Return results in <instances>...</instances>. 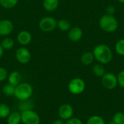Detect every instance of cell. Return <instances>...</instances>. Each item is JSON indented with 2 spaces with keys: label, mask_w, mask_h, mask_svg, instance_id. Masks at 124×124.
I'll list each match as a JSON object with an SVG mask.
<instances>
[{
  "label": "cell",
  "mask_w": 124,
  "mask_h": 124,
  "mask_svg": "<svg viewBox=\"0 0 124 124\" xmlns=\"http://www.w3.org/2000/svg\"><path fill=\"white\" fill-rule=\"evenodd\" d=\"M11 113L9 106L5 103H0V118L4 119L8 117Z\"/></svg>",
  "instance_id": "ac0fdd59"
},
{
  "label": "cell",
  "mask_w": 124,
  "mask_h": 124,
  "mask_svg": "<svg viewBox=\"0 0 124 124\" xmlns=\"http://www.w3.org/2000/svg\"><path fill=\"white\" fill-rule=\"evenodd\" d=\"M3 54H4V49L2 48V46H1V45L0 44V59L2 57Z\"/></svg>",
  "instance_id": "4dcf8cb0"
},
{
  "label": "cell",
  "mask_w": 124,
  "mask_h": 124,
  "mask_svg": "<svg viewBox=\"0 0 124 124\" xmlns=\"http://www.w3.org/2000/svg\"><path fill=\"white\" fill-rule=\"evenodd\" d=\"M68 88L71 94L77 95L84 92L86 88V84L82 78H74L70 81Z\"/></svg>",
  "instance_id": "5b68a950"
},
{
  "label": "cell",
  "mask_w": 124,
  "mask_h": 124,
  "mask_svg": "<svg viewBox=\"0 0 124 124\" xmlns=\"http://www.w3.org/2000/svg\"><path fill=\"white\" fill-rule=\"evenodd\" d=\"M57 27L62 31H68L70 28V23L68 20L61 19L57 21Z\"/></svg>",
  "instance_id": "ffe728a7"
},
{
  "label": "cell",
  "mask_w": 124,
  "mask_h": 124,
  "mask_svg": "<svg viewBox=\"0 0 124 124\" xmlns=\"http://www.w3.org/2000/svg\"><path fill=\"white\" fill-rule=\"evenodd\" d=\"M86 124H105L104 119L99 116H92L86 121Z\"/></svg>",
  "instance_id": "603a6c76"
},
{
  "label": "cell",
  "mask_w": 124,
  "mask_h": 124,
  "mask_svg": "<svg viewBox=\"0 0 124 124\" xmlns=\"http://www.w3.org/2000/svg\"><path fill=\"white\" fill-rule=\"evenodd\" d=\"M118 2H120V3H122V4H124V0H117Z\"/></svg>",
  "instance_id": "1f68e13d"
},
{
  "label": "cell",
  "mask_w": 124,
  "mask_h": 124,
  "mask_svg": "<svg viewBox=\"0 0 124 124\" xmlns=\"http://www.w3.org/2000/svg\"><path fill=\"white\" fill-rule=\"evenodd\" d=\"M18 0H0V5L4 9H12L15 7Z\"/></svg>",
  "instance_id": "7402d4cb"
},
{
  "label": "cell",
  "mask_w": 124,
  "mask_h": 124,
  "mask_svg": "<svg viewBox=\"0 0 124 124\" xmlns=\"http://www.w3.org/2000/svg\"><path fill=\"white\" fill-rule=\"evenodd\" d=\"M94 60V57L93 52H84L81 55V62L85 65H89L90 64L93 62Z\"/></svg>",
  "instance_id": "2e32d148"
},
{
  "label": "cell",
  "mask_w": 124,
  "mask_h": 124,
  "mask_svg": "<svg viewBox=\"0 0 124 124\" xmlns=\"http://www.w3.org/2000/svg\"><path fill=\"white\" fill-rule=\"evenodd\" d=\"M115 49L117 54L121 56H124V39H121L116 42Z\"/></svg>",
  "instance_id": "cb8c5ba5"
},
{
  "label": "cell",
  "mask_w": 124,
  "mask_h": 124,
  "mask_svg": "<svg viewBox=\"0 0 124 124\" xmlns=\"http://www.w3.org/2000/svg\"><path fill=\"white\" fill-rule=\"evenodd\" d=\"M61 1H65V0H61Z\"/></svg>",
  "instance_id": "836d02e7"
},
{
  "label": "cell",
  "mask_w": 124,
  "mask_h": 124,
  "mask_svg": "<svg viewBox=\"0 0 124 124\" xmlns=\"http://www.w3.org/2000/svg\"><path fill=\"white\" fill-rule=\"evenodd\" d=\"M33 93V86L26 82H21L15 86L14 97L20 101L28 100Z\"/></svg>",
  "instance_id": "7a4b0ae2"
},
{
  "label": "cell",
  "mask_w": 124,
  "mask_h": 124,
  "mask_svg": "<svg viewBox=\"0 0 124 124\" xmlns=\"http://www.w3.org/2000/svg\"><path fill=\"white\" fill-rule=\"evenodd\" d=\"M108 124H115V123H113V122L112 121V122H110V123H108Z\"/></svg>",
  "instance_id": "d6a6232c"
},
{
  "label": "cell",
  "mask_w": 124,
  "mask_h": 124,
  "mask_svg": "<svg viewBox=\"0 0 124 124\" xmlns=\"http://www.w3.org/2000/svg\"><path fill=\"white\" fill-rule=\"evenodd\" d=\"M15 91V86H14L9 84L4 85L2 88V93L5 96H7V97L14 96Z\"/></svg>",
  "instance_id": "44dd1931"
},
{
  "label": "cell",
  "mask_w": 124,
  "mask_h": 124,
  "mask_svg": "<svg viewBox=\"0 0 124 124\" xmlns=\"http://www.w3.org/2000/svg\"><path fill=\"white\" fill-rule=\"evenodd\" d=\"M39 27L44 32H51L57 27V20L52 17H44L40 20Z\"/></svg>",
  "instance_id": "8992f818"
},
{
  "label": "cell",
  "mask_w": 124,
  "mask_h": 124,
  "mask_svg": "<svg viewBox=\"0 0 124 124\" xmlns=\"http://www.w3.org/2000/svg\"><path fill=\"white\" fill-rule=\"evenodd\" d=\"M118 85H119L121 88H124V70H121L117 76Z\"/></svg>",
  "instance_id": "4316f807"
},
{
  "label": "cell",
  "mask_w": 124,
  "mask_h": 124,
  "mask_svg": "<svg viewBox=\"0 0 124 124\" xmlns=\"http://www.w3.org/2000/svg\"><path fill=\"white\" fill-rule=\"evenodd\" d=\"M14 25L12 21L9 20H0V36H9L13 31Z\"/></svg>",
  "instance_id": "30bf717a"
},
{
  "label": "cell",
  "mask_w": 124,
  "mask_h": 124,
  "mask_svg": "<svg viewBox=\"0 0 124 124\" xmlns=\"http://www.w3.org/2000/svg\"><path fill=\"white\" fill-rule=\"evenodd\" d=\"M52 124H65V121L61 119V118H59V119H56L53 121Z\"/></svg>",
  "instance_id": "f546056e"
},
{
  "label": "cell",
  "mask_w": 124,
  "mask_h": 124,
  "mask_svg": "<svg viewBox=\"0 0 124 124\" xmlns=\"http://www.w3.org/2000/svg\"><path fill=\"white\" fill-rule=\"evenodd\" d=\"M60 0H44L43 7L45 10L48 12H53L59 6Z\"/></svg>",
  "instance_id": "9a60e30c"
},
{
  "label": "cell",
  "mask_w": 124,
  "mask_h": 124,
  "mask_svg": "<svg viewBox=\"0 0 124 124\" xmlns=\"http://www.w3.org/2000/svg\"><path fill=\"white\" fill-rule=\"evenodd\" d=\"M7 124H20L21 121V113L17 111L11 112L6 118Z\"/></svg>",
  "instance_id": "5bb4252c"
},
{
  "label": "cell",
  "mask_w": 124,
  "mask_h": 124,
  "mask_svg": "<svg viewBox=\"0 0 124 124\" xmlns=\"http://www.w3.org/2000/svg\"><path fill=\"white\" fill-rule=\"evenodd\" d=\"M65 124H84L82 121L78 118H74L72 117L71 118L68 119V121H65Z\"/></svg>",
  "instance_id": "83f0119b"
},
{
  "label": "cell",
  "mask_w": 124,
  "mask_h": 124,
  "mask_svg": "<svg viewBox=\"0 0 124 124\" xmlns=\"http://www.w3.org/2000/svg\"><path fill=\"white\" fill-rule=\"evenodd\" d=\"M8 76V72L6 68L4 67H0V82L4 81L6 79H7Z\"/></svg>",
  "instance_id": "484cf974"
},
{
  "label": "cell",
  "mask_w": 124,
  "mask_h": 124,
  "mask_svg": "<svg viewBox=\"0 0 124 124\" xmlns=\"http://www.w3.org/2000/svg\"><path fill=\"white\" fill-rule=\"evenodd\" d=\"M1 45L2 48L4 49V50H9L13 48L15 45V41L9 37H6L5 39L2 40Z\"/></svg>",
  "instance_id": "d6986e66"
},
{
  "label": "cell",
  "mask_w": 124,
  "mask_h": 124,
  "mask_svg": "<svg viewBox=\"0 0 124 124\" xmlns=\"http://www.w3.org/2000/svg\"><path fill=\"white\" fill-rule=\"evenodd\" d=\"M92 71L96 76L101 77V78L105 73V69L104 66L102 65V64H100V63L94 65L93 68H92Z\"/></svg>",
  "instance_id": "e0dca14e"
},
{
  "label": "cell",
  "mask_w": 124,
  "mask_h": 124,
  "mask_svg": "<svg viewBox=\"0 0 124 124\" xmlns=\"http://www.w3.org/2000/svg\"><path fill=\"white\" fill-rule=\"evenodd\" d=\"M15 58L18 62L23 65H25L31 61V52L25 47H19L15 52Z\"/></svg>",
  "instance_id": "52a82bcc"
},
{
  "label": "cell",
  "mask_w": 124,
  "mask_h": 124,
  "mask_svg": "<svg viewBox=\"0 0 124 124\" xmlns=\"http://www.w3.org/2000/svg\"><path fill=\"white\" fill-rule=\"evenodd\" d=\"M99 25L103 31L113 33L118 29V22L113 15L105 14L100 17Z\"/></svg>",
  "instance_id": "3957f363"
},
{
  "label": "cell",
  "mask_w": 124,
  "mask_h": 124,
  "mask_svg": "<svg viewBox=\"0 0 124 124\" xmlns=\"http://www.w3.org/2000/svg\"><path fill=\"white\" fill-rule=\"evenodd\" d=\"M17 40L20 44L23 46H26L31 43L32 40V36L31 33H29L28 31H21L17 34Z\"/></svg>",
  "instance_id": "7c38bea8"
},
{
  "label": "cell",
  "mask_w": 124,
  "mask_h": 124,
  "mask_svg": "<svg viewBox=\"0 0 124 124\" xmlns=\"http://www.w3.org/2000/svg\"><path fill=\"white\" fill-rule=\"evenodd\" d=\"M73 113H74L73 108L70 104H63L60 105L58 109V116L60 118L65 121L71 118L73 116Z\"/></svg>",
  "instance_id": "9c48e42d"
},
{
  "label": "cell",
  "mask_w": 124,
  "mask_h": 124,
  "mask_svg": "<svg viewBox=\"0 0 124 124\" xmlns=\"http://www.w3.org/2000/svg\"><path fill=\"white\" fill-rule=\"evenodd\" d=\"M113 122L116 124H124V113L122 112L116 113L113 118Z\"/></svg>",
  "instance_id": "d4e9b609"
},
{
  "label": "cell",
  "mask_w": 124,
  "mask_h": 124,
  "mask_svg": "<svg viewBox=\"0 0 124 124\" xmlns=\"http://www.w3.org/2000/svg\"><path fill=\"white\" fill-rule=\"evenodd\" d=\"M93 54L100 64H108L113 59V52L111 49L106 44L97 45L93 49Z\"/></svg>",
  "instance_id": "6da1fadb"
},
{
  "label": "cell",
  "mask_w": 124,
  "mask_h": 124,
  "mask_svg": "<svg viewBox=\"0 0 124 124\" xmlns=\"http://www.w3.org/2000/svg\"><path fill=\"white\" fill-rule=\"evenodd\" d=\"M83 36V31L79 27L70 28L68 33V39L73 42H77L81 40Z\"/></svg>",
  "instance_id": "8fae6325"
},
{
  "label": "cell",
  "mask_w": 124,
  "mask_h": 124,
  "mask_svg": "<svg viewBox=\"0 0 124 124\" xmlns=\"http://www.w3.org/2000/svg\"><path fill=\"white\" fill-rule=\"evenodd\" d=\"M102 84L107 89H115L118 85L117 76L112 73H105L102 77Z\"/></svg>",
  "instance_id": "ba28073f"
},
{
  "label": "cell",
  "mask_w": 124,
  "mask_h": 124,
  "mask_svg": "<svg viewBox=\"0 0 124 124\" xmlns=\"http://www.w3.org/2000/svg\"><path fill=\"white\" fill-rule=\"evenodd\" d=\"M21 121L23 124H40L41 117L34 110L28 109L21 111Z\"/></svg>",
  "instance_id": "277c9868"
},
{
  "label": "cell",
  "mask_w": 124,
  "mask_h": 124,
  "mask_svg": "<svg viewBox=\"0 0 124 124\" xmlns=\"http://www.w3.org/2000/svg\"><path fill=\"white\" fill-rule=\"evenodd\" d=\"M106 12H107V14H108V15H113V14H114L115 12H116V8H115V7H113V5H109V6H108L107 8H106Z\"/></svg>",
  "instance_id": "f1b7e54d"
},
{
  "label": "cell",
  "mask_w": 124,
  "mask_h": 124,
  "mask_svg": "<svg viewBox=\"0 0 124 124\" xmlns=\"http://www.w3.org/2000/svg\"><path fill=\"white\" fill-rule=\"evenodd\" d=\"M7 81L8 84L16 86L20 83H21V75L18 71L14 70L11 72L9 74H8L7 76Z\"/></svg>",
  "instance_id": "4fadbf2b"
}]
</instances>
